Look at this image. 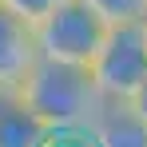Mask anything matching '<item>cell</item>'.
<instances>
[{"instance_id": "cell-2", "label": "cell", "mask_w": 147, "mask_h": 147, "mask_svg": "<svg viewBox=\"0 0 147 147\" xmlns=\"http://www.w3.org/2000/svg\"><path fill=\"white\" fill-rule=\"evenodd\" d=\"M88 68L103 99H131L147 80V20L107 24V36Z\"/></svg>"}, {"instance_id": "cell-3", "label": "cell", "mask_w": 147, "mask_h": 147, "mask_svg": "<svg viewBox=\"0 0 147 147\" xmlns=\"http://www.w3.org/2000/svg\"><path fill=\"white\" fill-rule=\"evenodd\" d=\"M107 36V20L96 8H88L84 0H68L60 4L52 16L36 24V48L44 60H60V64H92L99 44Z\"/></svg>"}, {"instance_id": "cell-1", "label": "cell", "mask_w": 147, "mask_h": 147, "mask_svg": "<svg viewBox=\"0 0 147 147\" xmlns=\"http://www.w3.org/2000/svg\"><path fill=\"white\" fill-rule=\"evenodd\" d=\"M20 103L32 107L48 127H68V123H92L107 99L96 88L92 68L40 56L20 80Z\"/></svg>"}, {"instance_id": "cell-10", "label": "cell", "mask_w": 147, "mask_h": 147, "mask_svg": "<svg viewBox=\"0 0 147 147\" xmlns=\"http://www.w3.org/2000/svg\"><path fill=\"white\" fill-rule=\"evenodd\" d=\"M127 103H131V107H135V111H139V115H143V119H147V80H143V88H139L135 96L127 99Z\"/></svg>"}, {"instance_id": "cell-8", "label": "cell", "mask_w": 147, "mask_h": 147, "mask_svg": "<svg viewBox=\"0 0 147 147\" xmlns=\"http://www.w3.org/2000/svg\"><path fill=\"white\" fill-rule=\"evenodd\" d=\"M44 147H99L92 123H68V127H52Z\"/></svg>"}, {"instance_id": "cell-9", "label": "cell", "mask_w": 147, "mask_h": 147, "mask_svg": "<svg viewBox=\"0 0 147 147\" xmlns=\"http://www.w3.org/2000/svg\"><path fill=\"white\" fill-rule=\"evenodd\" d=\"M8 12H16V16H24L28 24H40L44 16H52L60 4H68V0H0Z\"/></svg>"}, {"instance_id": "cell-7", "label": "cell", "mask_w": 147, "mask_h": 147, "mask_svg": "<svg viewBox=\"0 0 147 147\" xmlns=\"http://www.w3.org/2000/svg\"><path fill=\"white\" fill-rule=\"evenodd\" d=\"M88 8H96L107 24H135L147 20V0H84Z\"/></svg>"}, {"instance_id": "cell-5", "label": "cell", "mask_w": 147, "mask_h": 147, "mask_svg": "<svg viewBox=\"0 0 147 147\" xmlns=\"http://www.w3.org/2000/svg\"><path fill=\"white\" fill-rule=\"evenodd\" d=\"M99 147H147V119L127 99H107L92 119Z\"/></svg>"}, {"instance_id": "cell-6", "label": "cell", "mask_w": 147, "mask_h": 147, "mask_svg": "<svg viewBox=\"0 0 147 147\" xmlns=\"http://www.w3.org/2000/svg\"><path fill=\"white\" fill-rule=\"evenodd\" d=\"M48 131L52 127L32 107H24L20 99L8 111H0V147H44Z\"/></svg>"}, {"instance_id": "cell-4", "label": "cell", "mask_w": 147, "mask_h": 147, "mask_svg": "<svg viewBox=\"0 0 147 147\" xmlns=\"http://www.w3.org/2000/svg\"><path fill=\"white\" fill-rule=\"evenodd\" d=\"M40 60L36 48V24H28L24 16L8 12L0 4V84L4 88H20L28 68Z\"/></svg>"}]
</instances>
